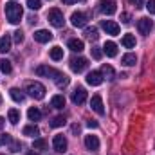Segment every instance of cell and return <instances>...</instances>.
Returning a JSON list of instances; mask_svg holds the SVG:
<instances>
[{
    "label": "cell",
    "instance_id": "32",
    "mask_svg": "<svg viewBox=\"0 0 155 155\" xmlns=\"http://www.w3.org/2000/svg\"><path fill=\"white\" fill-rule=\"evenodd\" d=\"M27 7L33 9V11H38L41 7V0H27Z\"/></svg>",
    "mask_w": 155,
    "mask_h": 155
},
{
    "label": "cell",
    "instance_id": "12",
    "mask_svg": "<svg viewBox=\"0 0 155 155\" xmlns=\"http://www.w3.org/2000/svg\"><path fill=\"white\" fill-rule=\"evenodd\" d=\"M90 108H92L96 114H99V116H103V114H105V108H103V99H101V96H92V99H90Z\"/></svg>",
    "mask_w": 155,
    "mask_h": 155
},
{
    "label": "cell",
    "instance_id": "22",
    "mask_svg": "<svg viewBox=\"0 0 155 155\" xmlns=\"http://www.w3.org/2000/svg\"><path fill=\"white\" fill-rule=\"evenodd\" d=\"M121 43H123V47H126V49H134L135 47V36L134 35H124L123 40H121Z\"/></svg>",
    "mask_w": 155,
    "mask_h": 155
},
{
    "label": "cell",
    "instance_id": "6",
    "mask_svg": "<svg viewBox=\"0 0 155 155\" xmlns=\"http://www.w3.org/2000/svg\"><path fill=\"white\" fill-rule=\"evenodd\" d=\"M137 29L141 35H150V31L153 29V22L150 18H139L137 22Z\"/></svg>",
    "mask_w": 155,
    "mask_h": 155
},
{
    "label": "cell",
    "instance_id": "13",
    "mask_svg": "<svg viewBox=\"0 0 155 155\" xmlns=\"http://www.w3.org/2000/svg\"><path fill=\"white\" fill-rule=\"evenodd\" d=\"M87 83L92 85V87L101 85V83H103V76H101V72H99V71H92V72L87 76Z\"/></svg>",
    "mask_w": 155,
    "mask_h": 155
},
{
    "label": "cell",
    "instance_id": "21",
    "mask_svg": "<svg viewBox=\"0 0 155 155\" xmlns=\"http://www.w3.org/2000/svg\"><path fill=\"white\" fill-rule=\"evenodd\" d=\"M99 72H101V76H103V79L107 78L108 81H112V79H114V76H116V72H114V69H112L110 65H103Z\"/></svg>",
    "mask_w": 155,
    "mask_h": 155
},
{
    "label": "cell",
    "instance_id": "18",
    "mask_svg": "<svg viewBox=\"0 0 155 155\" xmlns=\"http://www.w3.org/2000/svg\"><path fill=\"white\" fill-rule=\"evenodd\" d=\"M69 49H71V51H74V52H81V51L85 49V43H83V40L72 38L71 41H69Z\"/></svg>",
    "mask_w": 155,
    "mask_h": 155
},
{
    "label": "cell",
    "instance_id": "46",
    "mask_svg": "<svg viewBox=\"0 0 155 155\" xmlns=\"http://www.w3.org/2000/svg\"><path fill=\"white\" fill-rule=\"evenodd\" d=\"M0 103H2V96H0Z\"/></svg>",
    "mask_w": 155,
    "mask_h": 155
},
{
    "label": "cell",
    "instance_id": "15",
    "mask_svg": "<svg viewBox=\"0 0 155 155\" xmlns=\"http://www.w3.org/2000/svg\"><path fill=\"white\" fill-rule=\"evenodd\" d=\"M85 146H87V150L96 152V150H99V139L96 135H87L85 137Z\"/></svg>",
    "mask_w": 155,
    "mask_h": 155
},
{
    "label": "cell",
    "instance_id": "45",
    "mask_svg": "<svg viewBox=\"0 0 155 155\" xmlns=\"http://www.w3.org/2000/svg\"><path fill=\"white\" fill-rule=\"evenodd\" d=\"M25 155H38V153H36V152H27Z\"/></svg>",
    "mask_w": 155,
    "mask_h": 155
},
{
    "label": "cell",
    "instance_id": "36",
    "mask_svg": "<svg viewBox=\"0 0 155 155\" xmlns=\"http://www.w3.org/2000/svg\"><path fill=\"white\" fill-rule=\"evenodd\" d=\"M146 9L150 15H155V0H148L146 2Z\"/></svg>",
    "mask_w": 155,
    "mask_h": 155
},
{
    "label": "cell",
    "instance_id": "2",
    "mask_svg": "<svg viewBox=\"0 0 155 155\" xmlns=\"http://www.w3.org/2000/svg\"><path fill=\"white\" fill-rule=\"evenodd\" d=\"M25 92L35 99H43L45 97V87L38 81H29L27 87H25Z\"/></svg>",
    "mask_w": 155,
    "mask_h": 155
},
{
    "label": "cell",
    "instance_id": "4",
    "mask_svg": "<svg viewBox=\"0 0 155 155\" xmlns=\"http://www.w3.org/2000/svg\"><path fill=\"white\" fill-rule=\"evenodd\" d=\"M99 11L103 13V15H107V16H110V15H114L117 11V4L116 0H99Z\"/></svg>",
    "mask_w": 155,
    "mask_h": 155
},
{
    "label": "cell",
    "instance_id": "41",
    "mask_svg": "<svg viewBox=\"0 0 155 155\" xmlns=\"http://www.w3.org/2000/svg\"><path fill=\"white\" fill-rule=\"evenodd\" d=\"M63 4H67V5H71V4H76L78 0H61Z\"/></svg>",
    "mask_w": 155,
    "mask_h": 155
},
{
    "label": "cell",
    "instance_id": "39",
    "mask_svg": "<svg viewBox=\"0 0 155 155\" xmlns=\"http://www.w3.org/2000/svg\"><path fill=\"white\" fill-rule=\"evenodd\" d=\"M11 152H20V144L18 143H11Z\"/></svg>",
    "mask_w": 155,
    "mask_h": 155
},
{
    "label": "cell",
    "instance_id": "25",
    "mask_svg": "<svg viewBox=\"0 0 155 155\" xmlns=\"http://www.w3.org/2000/svg\"><path fill=\"white\" fill-rule=\"evenodd\" d=\"M7 119H9L11 124H16V123L20 121V112H18L16 108H11V110L7 112Z\"/></svg>",
    "mask_w": 155,
    "mask_h": 155
},
{
    "label": "cell",
    "instance_id": "35",
    "mask_svg": "<svg viewBox=\"0 0 155 155\" xmlns=\"http://www.w3.org/2000/svg\"><path fill=\"white\" fill-rule=\"evenodd\" d=\"M101 56H103V51L99 47H92V58L94 60H101Z\"/></svg>",
    "mask_w": 155,
    "mask_h": 155
},
{
    "label": "cell",
    "instance_id": "19",
    "mask_svg": "<svg viewBox=\"0 0 155 155\" xmlns=\"http://www.w3.org/2000/svg\"><path fill=\"white\" fill-rule=\"evenodd\" d=\"M103 52L107 54V56H110V58H114L117 54V45L114 41H107L105 43V47H103Z\"/></svg>",
    "mask_w": 155,
    "mask_h": 155
},
{
    "label": "cell",
    "instance_id": "1",
    "mask_svg": "<svg viewBox=\"0 0 155 155\" xmlns=\"http://www.w3.org/2000/svg\"><path fill=\"white\" fill-rule=\"evenodd\" d=\"M5 16H7V20H9L11 24H18V22L22 20V16H24L22 5L16 4V2H7V4H5Z\"/></svg>",
    "mask_w": 155,
    "mask_h": 155
},
{
    "label": "cell",
    "instance_id": "38",
    "mask_svg": "<svg viewBox=\"0 0 155 155\" xmlns=\"http://www.w3.org/2000/svg\"><path fill=\"white\" fill-rule=\"evenodd\" d=\"M0 143H4V144H5V143H11V135H9V134H4Z\"/></svg>",
    "mask_w": 155,
    "mask_h": 155
},
{
    "label": "cell",
    "instance_id": "10",
    "mask_svg": "<svg viewBox=\"0 0 155 155\" xmlns=\"http://www.w3.org/2000/svg\"><path fill=\"white\" fill-rule=\"evenodd\" d=\"M87 65H88L87 58H72V60H71V69H72L74 72H83V71L87 69Z\"/></svg>",
    "mask_w": 155,
    "mask_h": 155
},
{
    "label": "cell",
    "instance_id": "5",
    "mask_svg": "<svg viewBox=\"0 0 155 155\" xmlns=\"http://www.w3.org/2000/svg\"><path fill=\"white\" fill-rule=\"evenodd\" d=\"M36 74H38V76H45V78H52V79H56L60 72H58L56 69L49 67V65H40V67H36Z\"/></svg>",
    "mask_w": 155,
    "mask_h": 155
},
{
    "label": "cell",
    "instance_id": "28",
    "mask_svg": "<svg viewBox=\"0 0 155 155\" xmlns=\"http://www.w3.org/2000/svg\"><path fill=\"white\" fill-rule=\"evenodd\" d=\"M51 58H52L54 61L61 60V58H63V49H61V47H58V45H56V47H52V49H51Z\"/></svg>",
    "mask_w": 155,
    "mask_h": 155
},
{
    "label": "cell",
    "instance_id": "40",
    "mask_svg": "<svg viewBox=\"0 0 155 155\" xmlns=\"http://www.w3.org/2000/svg\"><path fill=\"white\" fill-rule=\"evenodd\" d=\"M87 124H88V128H97V121H94V119H90Z\"/></svg>",
    "mask_w": 155,
    "mask_h": 155
},
{
    "label": "cell",
    "instance_id": "31",
    "mask_svg": "<svg viewBox=\"0 0 155 155\" xmlns=\"http://www.w3.org/2000/svg\"><path fill=\"white\" fill-rule=\"evenodd\" d=\"M65 123H67V119H65L63 116H56L52 121H51V126H52V128H58V126H63Z\"/></svg>",
    "mask_w": 155,
    "mask_h": 155
},
{
    "label": "cell",
    "instance_id": "44",
    "mask_svg": "<svg viewBox=\"0 0 155 155\" xmlns=\"http://www.w3.org/2000/svg\"><path fill=\"white\" fill-rule=\"evenodd\" d=\"M132 2H135V4H137V7H141V2H143V0H132Z\"/></svg>",
    "mask_w": 155,
    "mask_h": 155
},
{
    "label": "cell",
    "instance_id": "43",
    "mask_svg": "<svg viewBox=\"0 0 155 155\" xmlns=\"http://www.w3.org/2000/svg\"><path fill=\"white\" fill-rule=\"evenodd\" d=\"M4 123H5V121H4V117H0V130L4 128Z\"/></svg>",
    "mask_w": 155,
    "mask_h": 155
},
{
    "label": "cell",
    "instance_id": "33",
    "mask_svg": "<svg viewBox=\"0 0 155 155\" xmlns=\"http://www.w3.org/2000/svg\"><path fill=\"white\" fill-rule=\"evenodd\" d=\"M33 148H35V150H45V148H47V141H43V139H36L35 144H33Z\"/></svg>",
    "mask_w": 155,
    "mask_h": 155
},
{
    "label": "cell",
    "instance_id": "9",
    "mask_svg": "<svg viewBox=\"0 0 155 155\" xmlns=\"http://www.w3.org/2000/svg\"><path fill=\"white\" fill-rule=\"evenodd\" d=\"M101 27L107 31V35H112V36H117L119 35V24L112 22V20H103L101 22Z\"/></svg>",
    "mask_w": 155,
    "mask_h": 155
},
{
    "label": "cell",
    "instance_id": "14",
    "mask_svg": "<svg viewBox=\"0 0 155 155\" xmlns=\"http://www.w3.org/2000/svg\"><path fill=\"white\" fill-rule=\"evenodd\" d=\"M35 40H36L38 43H47V41L52 40V33H49L47 29H40V31L35 33Z\"/></svg>",
    "mask_w": 155,
    "mask_h": 155
},
{
    "label": "cell",
    "instance_id": "37",
    "mask_svg": "<svg viewBox=\"0 0 155 155\" xmlns=\"http://www.w3.org/2000/svg\"><path fill=\"white\" fill-rule=\"evenodd\" d=\"M121 18H123V24H130V15L128 13H123Z\"/></svg>",
    "mask_w": 155,
    "mask_h": 155
},
{
    "label": "cell",
    "instance_id": "29",
    "mask_svg": "<svg viewBox=\"0 0 155 155\" xmlns=\"http://www.w3.org/2000/svg\"><path fill=\"white\" fill-rule=\"evenodd\" d=\"M0 71H2L4 74H11V71H13L11 61H9V60H0Z\"/></svg>",
    "mask_w": 155,
    "mask_h": 155
},
{
    "label": "cell",
    "instance_id": "17",
    "mask_svg": "<svg viewBox=\"0 0 155 155\" xmlns=\"http://www.w3.org/2000/svg\"><path fill=\"white\" fill-rule=\"evenodd\" d=\"M11 43H13L11 35H4V36L0 38V52H7V51L11 49Z\"/></svg>",
    "mask_w": 155,
    "mask_h": 155
},
{
    "label": "cell",
    "instance_id": "20",
    "mask_svg": "<svg viewBox=\"0 0 155 155\" xmlns=\"http://www.w3.org/2000/svg\"><path fill=\"white\" fill-rule=\"evenodd\" d=\"M9 96H11V99H13L15 103H22V101L25 99V94H24L22 90H18V88H11V90H9Z\"/></svg>",
    "mask_w": 155,
    "mask_h": 155
},
{
    "label": "cell",
    "instance_id": "3",
    "mask_svg": "<svg viewBox=\"0 0 155 155\" xmlns=\"http://www.w3.org/2000/svg\"><path fill=\"white\" fill-rule=\"evenodd\" d=\"M47 20L54 27H63V24H65V16H63V13L60 9H51L49 15H47Z\"/></svg>",
    "mask_w": 155,
    "mask_h": 155
},
{
    "label": "cell",
    "instance_id": "42",
    "mask_svg": "<svg viewBox=\"0 0 155 155\" xmlns=\"http://www.w3.org/2000/svg\"><path fill=\"white\" fill-rule=\"evenodd\" d=\"M72 132H74V134H79V124H74V126H72Z\"/></svg>",
    "mask_w": 155,
    "mask_h": 155
},
{
    "label": "cell",
    "instance_id": "34",
    "mask_svg": "<svg viewBox=\"0 0 155 155\" xmlns=\"http://www.w3.org/2000/svg\"><path fill=\"white\" fill-rule=\"evenodd\" d=\"M13 35H15V36H13V40H15V43H18V45H20V43L24 41V33H22L20 29H18V31H15Z\"/></svg>",
    "mask_w": 155,
    "mask_h": 155
},
{
    "label": "cell",
    "instance_id": "16",
    "mask_svg": "<svg viewBox=\"0 0 155 155\" xmlns=\"http://www.w3.org/2000/svg\"><path fill=\"white\" fill-rule=\"evenodd\" d=\"M51 107H52V108L61 110V108L65 107V97H63V96H60V94L52 96V99H51Z\"/></svg>",
    "mask_w": 155,
    "mask_h": 155
},
{
    "label": "cell",
    "instance_id": "11",
    "mask_svg": "<svg viewBox=\"0 0 155 155\" xmlns=\"http://www.w3.org/2000/svg\"><path fill=\"white\" fill-rule=\"evenodd\" d=\"M87 101V90L83 87H78L76 90L72 92V103L74 105H83Z\"/></svg>",
    "mask_w": 155,
    "mask_h": 155
},
{
    "label": "cell",
    "instance_id": "26",
    "mask_svg": "<svg viewBox=\"0 0 155 155\" xmlns=\"http://www.w3.org/2000/svg\"><path fill=\"white\" fill-rule=\"evenodd\" d=\"M27 117H29V121H40L41 119V112H40L36 107H33V108L27 110Z\"/></svg>",
    "mask_w": 155,
    "mask_h": 155
},
{
    "label": "cell",
    "instance_id": "27",
    "mask_svg": "<svg viewBox=\"0 0 155 155\" xmlns=\"http://www.w3.org/2000/svg\"><path fill=\"white\" fill-rule=\"evenodd\" d=\"M40 134L38 126H35V124H29V126H25L24 128V135H27V137H36Z\"/></svg>",
    "mask_w": 155,
    "mask_h": 155
},
{
    "label": "cell",
    "instance_id": "8",
    "mask_svg": "<svg viewBox=\"0 0 155 155\" xmlns=\"http://www.w3.org/2000/svg\"><path fill=\"white\" fill-rule=\"evenodd\" d=\"M71 22L74 27H85L87 25V15L81 13V11H74L72 16H71Z\"/></svg>",
    "mask_w": 155,
    "mask_h": 155
},
{
    "label": "cell",
    "instance_id": "23",
    "mask_svg": "<svg viewBox=\"0 0 155 155\" xmlns=\"http://www.w3.org/2000/svg\"><path fill=\"white\" fill-rule=\"evenodd\" d=\"M135 63H137V56H135V54L128 52V54H124V56H123V65L132 67V65H135Z\"/></svg>",
    "mask_w": 155,
    "mask_h": 155
},
{
    "label": "cell",
    "instance_id": "24",
    "mask_svg": "<svg viewBox=\"0 0 155 155\" xmlns=\"http://www.w3.org/2000/svg\"><path fill=\"white\" fill-rule=\"evenodd\" d=\"M85 38L90 40V41H96V40L99 38L97 29H96V27H87V29H85Z\"/></svg>",
    "mask_w": 155,
    "mask_h": 155
},
{
    "label": "cell",
    "instance_id": "7",
    "mask_svg": "<svg viewBox=\"0 0 155 155\" xmlns=\"http://www.w3.org/2000/svg\"><path fill=\"white\" fill-rule=\"evenodd\" d=\"M52 146H54V150H56L58 153H63V152H67V139L58 134V135H54V139H52Z\"/></svg>",
    "mask_w": 155,
    "mask_h": 155
},
{
    "label": "cell",
    "instance_id": "30",
    "mask_svg": "<svg viewBox=\"0 0 155 155\" xmlns=\"http://www.w3.org/2000/svg\"><path fill=\"white\" fill-rule=\"evenodd\" d=\"M54 81H56L58 88H63V87H67V85H69V78L65 76V74H58V78H56Z\"/></svg>",
    "mask_w": 155,
    "mask_h": 155
}]
</instances>
